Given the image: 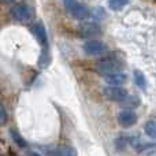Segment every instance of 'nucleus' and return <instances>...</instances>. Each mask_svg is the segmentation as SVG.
<instances>
[{
	"label": "nucleus",
	"mask_w": 156,
	"mask_h": 156,
	"mask_svg": "<svg viewBox=\"0 0 156 156\" xmlns=\"http://www.w3.org/2000/svg\"><path fill=\"white\" fill-rule=\"evenodd\" d=\"M80 33L85 38L96 37V36L101 34V27L96 22H85V23H82L80 26Z\"/></svg>",
	"instance_id": "obj_6"
},
{
	"label": "nucleus",
	"mask_w": 156,
	"mask_h": 156,
	"mask_svg": "<svg viewBox=\"0 0 156 156\" xmlns=\"http://www.w3.org/2000/svg\"><path fill=\"white\" fill-rule=\"evenodd\" d=\"M104 81L108 83V85H112V86H121L123 85L125 82L127 81V76L121 71L118 73H111V74H105L104 76Z\"/></svg>",
	"instance_id": "obj_9"
},
{
	"label": "nucleus",
	"mask_w": 156,
	"mask_h": 156,
	"mask_svg": "<svg viewBox=\"0 0 156 156\" xmlns=\"http://www.w3.org/2000/svg\"><path fill=\"white\" fill-rule=\"evenodd\" d=\"M127 144H129V141H127V137H125V136H119V137L115 138V147L118 151H123Z\"/></svg>",
	"instance_id": "obj_17"
},
{
	"label": "nucleus",
	"mask_w": 156,
	"mask_h": 156,
	"mask_svg": "<svg viewBox=\"0 0 156 156\" xmlns=\"http://www.w3.org/2000/svg\"><path fill=\"white\" fill-rule=\"evenodd\" d=\"M140 101H141V100H140V97H138V96H129V94H127V96L125 97L121 103L126 108H136V107H138V105H140Z\"/></svg>",
	"instance_id": "obj_12"
},
{
	"label": "nucleus",
	"mask_w": 156,
	"mask_h": 156,
	"mask_svg": "<svg viewBox=\"0 0 156 156\" xmlns=\"http://www.w3.org/2000/svg\"><path fill=\"white\" fill-rule=\"evenodd\" d=\"M83 52H85L88 56H100L103 55L105 51H107V45H105L103 41L100 40H88L85 44H83Z\"/></svg>",
	"instance_id": "obj_4"
},
{
	"label": "nucleus",
	"mask_w": 156,
	"mask_h": 156,
	"mask_svg": "<svg viewBox=\"0 0 156 156\" xmlns=\"http://www.w3.org/2000/svg\"><path fill=\"white\" fill-rule=\"evenodd\" d=\"M133 77H134V83H136V86H138L140 89H145L147 88V78L145 76H144V73L143 71H140V70H136L134 71V74H133Z\"/></svg>",
	"instance_id": "obj_13"
},
{
	"label": "nucleus",
	"mask_w": 156,
	"mask_h": 156,
	"mask_svg": "<svg viewBox=\"0 0 156 156\" xmlns=\"http://www.w3.org/2000/svg\"><path fill=\"white\" fill-rule=\"evenodd\" d=\"M125 63L121 59L114 56H107L103 58L101 60H99V63L96 65V70L100 74L105 76V74H111V73H118L123 69Z\"/></svg>",
	"instance_id": "obj_1"
},
{
	"label": "nucleus",
	"mask_w": 156,
	"mask_h": 156,
	"mask_svg": "<svg viewBox=\"0 0 156 156\" xmlns=\"http://www.w3.org/2000/svg\"><path fill=\"white\" fill-rule=\"evenodd\" d=\"M11 16L19 23H29L34 16V11L26 3H18L11 8Z\"/></svg>",
	"instance_id": "obj_2"
},
{
	"label": "nucleus",
	"mask_w": 156,
	"mask_h": 156,
	"mask_svg": "<svg viewBox=\"0 0 156 156\" xmlns=\"http://www.w3.org/2000/svg\"><path fill=\"white\" fill-rule=\"evenodd\" d=\"M127 4H129V0H110V2H108L110 8L111 10H114V11L122 10V8L126 7Z\"/></svg>",
	"instance_id": "obj_15"
},
{
	"label": "nucleus",
	"mask_w": 156,
	"mask_h": 156,
	"mask_svg": "<svg viewBox=\"0 0 156 156\" xmlns=\"http://www.w3.org/2000/svg\"><path fill=\"white\" fill-rule=\"evenodd\" d=\"M144 132L147 133V136H149L151 138H155L156 137V125H155V121H148L144 126Z\"/></svg>",
	"instance_id": "obj_16"
},
{
	"label": "nucleus",
	"mask_w": 156,
	"mask_h": 156,
	"mask_svg": "<svg viewBox=\"0 0 156 156\" xmlns=\"http://www.w3.org/2000/svg\"><path fill=\"white\" fill-rule=\"evenodd\" d=\"M89 16H92L94 21H101L105 18V10L103 7H93L89 10Z\"/></svg>",
	"instance_id": "obj_14"
},
{
	"label": "nucleus",
	"mask_w": 156,
	"mask_h": 156,
	"mask_svg": "<svg viewBox=\"0 0 156 156\" xmlns=\"http://www.w3.org/2000/svg\"><path fill=\"white\" fill-rule=\"evenodd\" d=\"M118 122L122 127H132L137 122V115L132 110L121 111L118 115Z\"/></svg>",
	"instance_id": "obj_7"
},
{
	"label": "nucleus",
	"mask_w": 156,
	"mask_h": 156,
	"mask_svg": "<svg viewBox=\"0 0 156 156\" xmlns=\"http://www.w3.org/2000/svg\"><path fill=\"white\" fill-rule=\"evenodd\" d=\"M104 96L107 97L108 100H111V101H119L121 103L122 100L127 96V90L123 89V88H121V86L110 85L104 89Z\"/></svg>",
	"instance_id": "obj_5"
},
{
	"label": "nucleus",
	"mask_w": 156,
	"mask_h": 156,
	"mask_svg": "<svg viewBox=\"0 0 156 156\" xmlns=\"http://www.w3.org/2000/svg\"><path fill=\"white\" fill-rule=\"evenodd\" d=\"M63 3H65L66 10L71 14L74 19L83 21L89 16V8L85 4L80 3L78 0H63Z\"/></svg>",
	"instance_id": "obj_3"
},
{
	"label": "nucleus",
	"mask_w": 156,
	"mask_h": 156,
	"mask_svg": "<svg viewBox=\"0 0 156 156\" xmlns=\"http://www.w3.org/2000/svg\"><path fill=\"white\" fill-rule=\"evenodd\" d=\"M2 3H12V2H15V0H0Z\"/></svg>",
	"instance_id": "obj_19"
},
{
	"label": "nucleus",
	"mask_w": 156,
	"mask_h": 156,
	"mask_svg": "<svg viewBox=\"0 0 156 156\" xmlns=\"http://www.w3.org/2000/svg\"><path fill=\"white\" fill-rule=\"evenodd\" d=\"M10 134H11V138H12V141L15 143L16 147H19V148H26V147H27L26 140L22 137L21 133H19L16 129H14V127H12V129L10 130Z\"/></svg>",
	"instance_id": "obj_10"
},
{
	"label": "nucleus",
	"mask_w": 156,
	"mask_h": 156,
	"mask_svg": "<svg viewBox=\"0 0 156 156\" xmlns=\"http://www.w3.org/2000/svg\"><path fill=\"white\" fill-rule=\"evenodd\" d=\"M32 32L34 34L36 40L41 44V47H48V34H47V30H45V26L43 25V22H38L36 23L34 26L32 27Z\"/></svg>",
	"instance_id": "obj_8"
},
{
	"label": "nucleus",
	"mask_w": 156,
	"mask_h": 156,
	"mask_svg": "<svg viewBox=\"0 0 156 156\" xmlns=\"http://www.w3.org/2000/svg\"><path fill=\"white\" fill-rule=\"evenodd\" d=\"M49 47H44L43 48V52L40 55V59H38V66L41 69H47L51 63V56H49Z\"/></svg>",
	"instance_id": "obj_11"
},
{
	"label": "nucleus",
	"mask_w": 156,
	"mask_h": 156,
	"mask_svg": "<svg viewBox=\"0 0 156 156\" xmlns=\"http://www.w3.org/2000/svg\"><path fill=\"white\" fill-rule=\"evenodd\" d=\"M7 119H8V116H7V111H5V108H4V105L0 103V126H4L5 123H7Z\"/></svg>",
	"instance_id": "obj_18"
}]
</instances>
